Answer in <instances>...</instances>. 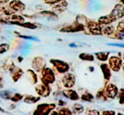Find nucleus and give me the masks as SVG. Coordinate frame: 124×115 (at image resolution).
<instances>
[{
	"label": "nucleus",
	"instance_id": "obj_9",
	"mask_svg": "<svg viewBox=\"0 0 124 115\" xmlns=\"http://www.w3.org/2000/svg\"><path fill=\"white\" fill-rule=\"evenodd\" d=\"M111 18L116 21L119 18H121L124 16V7L122 5L117 4L110 15Z\"/></svg>",
	"mask_w": 124,
	"mask_h": 115
},
{
	"label": "nucleus",
	"instance_id": "obj_22",
	"mask_svg": "<svg viewBox=\"0 0 124 115\" xmlns=\"http://www.w3.org/2000/svg\"><path fill=\"white\" fill-rule=\"evenodd\" d=\"M23 71H22L21 69H18V70H16L15 72L13 73V76H12V79H13V81H14L15 82H16V81L20 78L21 76L22 75H23Z\"/></svg>",
	"mask_w": 124,
	"mask_h": 115
},
{
	"label": "nucleus",
	"instance_id": "obj_6",
	"mask_svg": "<svg viewBox=\"0 0 124 115\" xmlns=\"http://www.w3.org/2000/svg\"><path fill=\"white\" fill-rule=\"evenodd\" d=\"M110 67L113 71H118L122 65V60L117 56H111L109 59Z\"/></svg>",
	"mask_w": 124,
	"mask_h": 115
},
{
	"label": "nucleus",
	"instance_id": "obj_25",
	"mask_svg": "<svg viewBox=\"0 0 124 115\" xmlns=\"http://www.w3.org/2000/svg\"><path fill=\"white\" fill-rule=\"evenodd\" d=\"M96 99H98V100H102V101L106 100L107 97L106 95H105V92H104V90H101L97 93Z\"/></svg>",
	"mask_w": 124,
	"mask_h": 115
},
{
	"label": "nucleus",
	"instance_id": "obj_39",
	"mask_svg": "<svg viewBox=\"0 0 124 115\" xmlns=\"http://www.w3.org/2000/svg\"><path fill=\"white\" fill-rule=\"evenodd\" d=\"M69 46H70V47H74V48L78 47V46H76V44H69Z\"/></svg>",
	"mask_w": 124,
	"mask_h": 115
},
{
	"label": "nucleus",
	"instance_id": "obj_3",
	"mask_svg": "<svg viewBox=\"0 0 124 115\" xmlns=\"http://www.w3.org/2000/svg\"><path fill=\"white\" fill-rule=\"evenodd\" d=\"M50 62L54 65L57 71L61 73L66 72L69 69V65H68L67 63L62 61L58 60V59H51Z\"/></svg>",
	"mask_w": 124,
	"mask_h": 115
},
{
	"label": "nucleus",
	"instance_id": "obj_36",
	"mask_svg": "<svg viewBox=\"0 0 124 115\" xmlns=\"http://www.w3.org/2000/svg\"><path fill=\"white\" fill-rule=\"evenodd\" d=\"M115 112L113 111H104L102 113V115H115Z\"/></svg>",
	"mask_w": 124,
	"mask_h": 115
},
{
	"label": "nucleus",
	"instance_id": "obj_21",
	"mask_svg": "<svg viewBox=\"0 0 124 115\" xmlns=\"http://www.w3.org/2000/svg\"><path fill=\"white\" fill-rule=\"evenodd\" d=\"M81 98L83 100L87 102H93L94 100V97L90 93H85L83 94L81 96Z\"/></svg>",
	"mask_w": 124,
	"mask_h": 115
},
{
	"label": "nucleus",
	"instance_id": "obj_35",
	"mask_svg": "<svg viewBox=\"0 0 124 115\" xmlns=\"http://www.w3.org/2000/svg\"><path fill=\"white\" fill-rule=\"evenodd\" d=\"M61 0H45V2L47 4H55Z\"/></svg>",
	"mask_w": 124,
	"mask_h": 115
},
{
	"label": "nucleus",
	"instance_id": "obj_28",
	"mask_svg": "<svg viewBox=\"0 0 124 115\" xmlns=\"http://www.w3.org/2000/svg\"><path fill=\"white\" fill-rule=\"evenodd\" d=\"M9 48V45L7 44H2L0 45V54L5 53Z\"/></svg>",
	"mask_w": 124,
	"mask_h": 115
},
{
	"label": "nucleus",
	"instance_id": "obj_42",
	"mask_svg": "<svg viewBox=\"0 0 124 115\" xmlns=\"http://www.w3.org/2000/svg\"><path fill=\"white\" fill-rule=\"evenodd\" d=\"M8 1H9V0H1V1H2V2H8Z\"/></svg>",
	"mask_w": 124,
	"mask_h": 115
},
{
	"label": "nucleus",
	"instance_id": "obj_29",
	"mask_svg": "<svg viewBox=\"0 0 124 115\" xmlns=\"http://www.w3.org/2000/svg\"><path fill=\"white\" fill-rule=\"evenodd\" d=\"M23 96L21 94H20L19 93H15L14 95L12 97H11V100L12 101H14V102H17V101H19V100H21L23 99Z\"/></svg>",
	"mask_w": 124,
	"mask_h": 115
},
{
	"label": "nucleus",
	"instance_id": "obj_16",
	"mask_svg": "<svg viewBox=\"0 0 124 115\" xmlns=\"http://www.w3.org/2000/svg\"><path fill=\"white\" fill-rule=\"evenodd\" d=\"M109 54H110L109 52H101L95 53V56L97 59L101 61H105L108 58Z\"/></svg>",
	"mask_w": 124,
	"mask_h": 115
},
{
	"label": "nucleus",
	"instance_id": "obj_14",
	"mask_svg": "<svg viewBox=\"0 0 124 115\" xmlns=\"http://www.w3.org/2000/svg\"><path fill=\"white\" fill-rule=\"evenodd\" d=\"M102 71L104 74V77L105 79L109 80L111 77V71L108 65L106 64H102L101 65Z\"/></svg>",
	"mask_w": 124,
	"mask_h": 115
},
{
	"label": "nucleus",
	"instance_id": "obj_2",
	"mask_svg": "<svg viewBox=\"0 0 124 115\" xmlns=\"http://www.w3.org/2000/svg\"><path fill=\"white\" fill-rule=\"evenodd\" d=\"M56 105L54 104H40L36 108V111L34 112V115H48L50 111L55 108Z\"/></svg>",
	"mask_w": 124,
	"mask_h": 115
},
{
	"label": "nucleus",
	"instance_id": "obj_13",
	"mask_svg": "<svg viewBox=\"0 0 124 115\" xmlns=\"http://www.w3.org/2000/svg\"><path fill=\"white\" fill-rule=\"evenodd\" d=\"M62 94L65 98L73 100H78L79 99V96L76 93V91L73 90H65L62 92Z\"/></svg>",
	"mask_w": 124,
	"mask_h": 115
},
{
	"label": "nucleus",
	"instance_id": "obj_26",
	"mask_svg": "<svg viewBox=\"0 0 124 115\" xmlns=\"http://www.w3.org/2000/svg\"><path fill=\"white\" fill-rule=\"evenodd\" d=\"M58 115H70L72 114L71 111L68 108H58Z\"/></svg>",
	"mask_w": 124,
	"mask_h": 115
},
{
	"label": "nucleus",
	"instance_id": "obj_41",
	"mask_svg": "<svg viewBox=\"0 0 124 115\" xmlns=\"http://www.w3.org/2000/svg\"><path fill=\"white\" fill-rule=\"evenodd\" d=\"M89 69H90V71H93V70H94V68L92 67H89Z\"/></svg>",
	"mask_w": 124,
	"mask_h": 115
},
{
	"label": "nucleus",
	"instance_id": "obj_18",
	"mask_svg": "<svg viewBox=\"0 0 124 115\" xmlns=\"http://www.w3.org/2000/svg\"><path fill=\"white\" fill-rule=\"evenodd\" d=\"M73 113L75 115L81 114L84 111V107L82 105L79 104H75L72 107Z\"/></svg>",
	"mask_w": 124,
	"mask_h": 115
},
{
	"label": "nucleus",
	"instance_id": "obj_40",
	"mask_svg": "<svg viewBox=\"0 0 124 115\" xmlns=\"http://www.w3.org/2000/svg\"><path fill=\"white\" fill-rule=\"evenodd\" d=\"M1 81H2V77L0 76V88H2V87H3L2 85V83H1Z\"/></svg>",
	"mask_w": 124,
	"mask_h": 115
},
{
	"label": "nucleus",
	"instance_id": "obj_8",
	"mask_svg": "<svg viewBox=\"0 0 124 115\" xmlns=\"http://www.w3.org/2000/svg\"><path fill=\"white\" fill-rule=\"evenodd\" d=\"M35 90L39 95L43 97L48 96L50 93V88L48 87V84H45L44 83L36 86L35 87Z\"/></svg>",
	"mask_w": 124,
	"mask_h": 115
},
{
	"label": "nucleus",
	"instance_id": "obj_34",
	"mask_svg": "<svg viewBox=\"0 0 124 115\" xmlns=\"http://www.w3.org/2000/svg\"><path fill=\"white\" fill-rule=\"evenodd\" d=\"M87 115H99V113L95 110H87Z\"/></svg>",
	"mask_w": 124,
	"mask_h": 115
},
{
	"label": "nucleus",
	"instance_id": "obj_38",
	"mask_svg": "<svg viewBox=\"0 0 124 115\" xmlns=\"http://www.w3.org/2000/svg\"><path fill=\"white\" fill-rule=\"evenodd\" d=\"M65 104H66V102H64V100H60L59 101V102H58V105H61V106L65 105Z\"/></svg>",
	"mask_w": 124,
	"mask_h": 115
},
{
	"label": "nucleus",
	"instance_id": "obj_17",
	"mask_svg": "<svg viewBox=\"0 0 124 115\" xmlns=\"http://www.w3.org/2000/svg\"><path fill=\"white\" fill-rule=\"evenodd\" d=\"M113 21H115V20L111 18L110 15L104 16L101 17L99 19V23L102 24H108Z\"/></svg>",
	"mask_w": 124,
	"mask_h": 115
},
{
	"label": "nucleus",
	"instance_id": "obj_7",
	"mask_svg": "<svg viewBox=\"0 0 124 115\" xmlns=\"http://www.w3.org/2000/svg\"><path fill=\"white\" fill-rule=\"evenodd\" d=\"M87 27L92 35H102L101 28L98 23L94 21H90L87 24Z\"/></svg>",
	"mask_w": 124,
	"mask_h": 115
},
{
	"label": "nucleus",
	"instance_id": "obj_32",
	"mask_svg": "<svg viewBox=\"0 0 124 115\" xmlns=\"http://www.w3.org/2000/svg\"><path fill=\"white\" fill-rule=\"evenodd\" d=\"M19 37L25 39H29V40H34V41H39V39L33 37V36H25V35H21Z\"/></svg>",
	"mask_w": 124,
	"mask_h": 115
},
{
	"label": "nucleus",
	"instance_id": "obj_33",
	"mask_svg": "<svg viewBox=\"0 0 124 115\" xmlns=\"http://www.w3.org/2000/svg\"><path fill=\"white\" fill-rule=\"evenodd\" d=\"M120 94H119V102L121 104H123L124 102V89L122 88L120 91Z\"/></svg>",
	"mask_w": 124,
	"mask_h": 115
},
{
	"label": "nucleus",
	"instance_id": "obj_24",
	"mask_svg": "<svg viewBox=\"0 0 124 115\" xmlns=\"http://www.w3.org/2000/svg\"><path fill=\"white\" fill-rule=\"evenodd\" d=\"M11 92L8 90L0 91V96L4 99H9L11 98Z\"/></svg>",
	"mask_w": 124,
	"mask_h": 115
},
{
	"label": "nucleus",
	"instance_id": "obj_30",
	"mask_svg": "<svg viewBox=\"0 0 124 115\" xmlns=\"http://www.w3.org/2000/svg\"><path fill=\"white\" fill-rule=\"evenodd\" d=\"M19 25H21L22 27H24L28 28V29H35L36 28V25H34L33 24L30 23H25L24 24H20Z\"/></svg>",
	"mask_w": 124,
	"mask_h": 115
},
{
	"label": "nucleus",
	"instance_id": "obj_15",
	"mask_svg": "<svg viewBox=\"0 0 124 115\" xmlns=\"http://www.w3.org/2000/svg\"><path fill=\"white\" fill-rule=\"evenodd\" d=\"M56 5L53 7L55 10L59 11V12H62V11L65 10V8H67V3L65 2V1H59V2H56Z\"/></svg>",
	"mask_w": 124,
	"mask_h": 115
},
{
	"label": "nucleus",
	"instance_id": "obj_12",
	"mask_svg": "<svg viewBox=\"0 0 124 115\" xmlns=\"http://www.w3.org/2000/svg\"><path fill=\"white\" fill-rule=\"evenodd\" d=\"M10 7L12 8L13 10L18 11V12H22L25 9V5L21 2L20 1H17L14 0L12 2H10Z\"/></svg>",
	"mask_w": 124,
	"mask_h": 115
},
{
	"label": "nucleus",
	"instance_id": "obj_37",
	"mask_svg": "<svg viewBox=\"0 0 124 115\" xmlns=\"http://www.w3.org/2000/svg\"><path fill=\"white\" fill-rule=\"evenodd\" d=\"M107 45H109V46H116V47H124V45L123 44H111V43H108L107 44Z\"/></svg>",
	"mask_w": 124,
	"mask_h": 115
},
{
	"label": "nucleus",
	"instance_id": "obj_11",
	"mask_svg": "<svg viewBox=\"0 0 124 115\" xmlns=\"http://www.w3.org/2000/svg\"><path fill=\"white\" fill-rule=\"evenodd\" d=\"M118 93V88L115 85L110 84L108 85L106 88V94L107 97L114 99Z\"/></svg>",
	"mask_w": 124,
	"mask_h": 115
},
{
	"label": "nucleus",
	"instance_id": "obj_27",
	"mask_svg": "<svg viewBox=\"0 0 124 115\" xmlns=\"http://www.w3.org/2000/svg\"><path fill=\"white\" fill-rule=\"evenodd\" d=\"M27 73H29V75H30L31 76V81H32L33 84H36V82H38V77H37V75L35 73L33 70H29L27 71Z\"/></svg>",
	"mask_w": 124,
	"mask_h": 115
},
{
	"label": "nucleus",
	"instance_id": "obj_10",
	"mask_svg": "<svg viewBox=\"0 0 124 115\" xmlns=\"http://www.w3.org/2000/svg\"><path fill=\"white\" fill-rule=\"evenodd\" d=\"M76 81L75 75L73 74L69 73L65 75L62 78V83L64 87L67 88H71L73 87Z\"/></svg>",
	"mask_w": 124,
	"mask_h": 115
},
{
	"label": "nucleus",
	"instance_id": "obj_5",
	"mask_svg": "<svg viewBox=\"0 0 124 115\" xmlns=\"http://www.w3.org/2000/svg\"><path fill=\"white\" fill-rule=\"evenodd\" d=\"M84 30V26L82 24L77 21L76 23H73L71 25L64 27L61 30V31L62 32H75V31H79Z\"/></svg>",
	"mask_w": 124,
	"mask_h": 115
},
{
	"label": "nucleus",
	"instance_id": "obj_4",
	"mask_svg": "<svg viewBox=\"0 0 124 115\" xmlns=\"http://www.w3.org/2000/svg\"><path fill=\"white\" fill-rule=\"evenodd\" d=\"M46 62L44 58L41 57H36L33 59L31 62V66L35 70L40 71L44 69L46 66Z\"/></svg>",
	"mask_w": 124,
	"mask_h": 115
},
{
	"label": "nucleus",
	"instance_id": "obj_44",
	"mask_svg": "<svg viewBox=\"0 0 124 115\" xmlns=\"http://www.w3.org/2000/svg\"><path fill=\"white\" fill-rule=\"evenodd\" d=\"M0 111H2V112H4V110L3 109H2V108H1V107H0Z\"/></svg>",
	"mask_w": 124,
	"mask_h": 115
},
{
	"label": "nucleus",
	"instance_id": "obj_31",
	"mask_svg": "<svg viewBox=\"0 0 124 115\" xmlns=\"http://www.w3.org/2000/svg\"><path fill=\"white\" fill-rule=\"evenodd\" d=\"M117 30H118L119 32L124 33V23L123 21L120 22L118 24V25H117Z\"/></svg>",
	"mask_w": 124,
	"mask_h": 115
},
{
	"label": "nucleus",
	"instance_id": "obj_43",
	"mask_svg": "<svg viewBox=\"0 0 124 115\" xmlns=\"http://www.w3.org/2000/svg\"><path fill=\"white\" fill-rule=\"evenodd\" d=\"M52 115H58V113L57 112H56V111H54V112L52 113Z\"/></svg>",
	"mask_w": 124,
	"mask_h": 115
},
{
	"label": "nucleus",
	"instance_id": "obj_19",
	"mask_svg": "<svg viewBox=\"0 0 124 115\" xmlns=\"http://www.w3.org/2000/svg\"><path fill=\"white\" fill-rule=\"evenodd\" d=\"M40 99V97H35L33 96H27L24 99V102L27 104H35Z\"/></svg>",
	"mask_w": 124,
	"mask_h": 115
},
{
	"label": "nucleus",
	"instance_id": "obj_23",
	"mask_svg": "<svg viewBox=\"0 0 124 115\" xmlns=\"http://www.w3.org/2000/svg\"><path fill=\"white\" fill-rule=\"evenodd\" d=\"M41 13L42 15H46L48 19H49V18L52 20H55L56 19H57V15L53 12H49V11H43Z\"/></svg>",
	"mask_w": 124,
	"mask_h": 115
},
{
	"label": "nucleus",
	"instance_id": "obj_1",
	"mask_svg": "<svg viewBox=\"0 0 124 115\" xmlns=\"http://www.w3.org/2000/svg\"><path fill=\"white\" fill-rule=\"evenodd\" d=\"M41 79L42 83L48 85L49 84L53 83L55 81V77L53 70L50 68L42 69Z\"/></svg>",
	"mask_w": 124,
	"mask_h": 115
},
{
	"label": "nucleus",
	"instance_id": "obj_20",
	"mask_svg": "<svg viewBox=\"0 0 124 115\" xmlns=\"http://www.w3.org/2000/svg\"><path fill=\"white\" fill-rule=\"evenodd\" d=\"M79 58L83 61H94V56L92 54L88 53H82L79 54Z\"/></svg>",
	"mask_w": 124,
	"mask_h": 115
}]
</instances>
